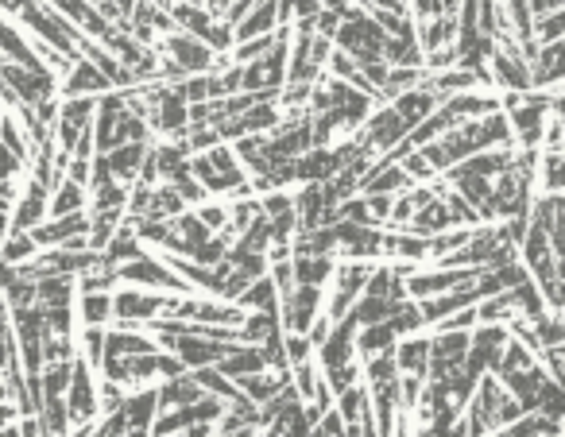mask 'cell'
Returning a JSON list of instances; mask_svg holds the SVG:
<instances>
[{"label":"cell","instance_id":"6da1fadb","mask_svg":"<svg viewBox=\"0 0 565 437\" xmlns=\"http://www.w3.org/2000/svg\"><path fill=\"white\" fill-rule=\"evenodd\" d=\"M144 155H148V140H132V144H117L113 151H105L101 159H105L109 175L117 178L120 186H132V182H136V175H140V163H144Z\"/></svg>","mask_w":565,"mask_h":437},{"label":"cell","instance_id":"7a4b0ae2","mask_svg":"<svg viewBox=\"0 0 565 437\" xmlns=\"http://www.w3.org/2000/svg\"><path fill=\"white\" fill-rule=\"evenodd\" d=\"M74 302H78V318L82 325H109L113 318V291H93V294H74Z\"/></svg>","mask_w":565,"mask_h":437},{"label":"cell","instance_id":"3957f363","mask_svg":"<svg viewBox=\"0 0 565 437\" xmlns=\"http://www.w3.org/2000/svg\"><path fill=\"white\" fill-rule=\"evenodd\" d=\"M202 225H206V233H225V221H229V209H225V202H209V205H202L198 213H194Z\"/></svg>","mask_w":565,"mask_h":437}]
</instances>
